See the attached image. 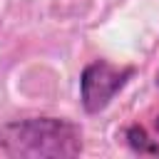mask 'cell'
<instances>
[{"mask_svg":"<svg viewBox=\"0 0 159 159\" xmlns=\"http://www.w3.org/2000/svg\"><path fill=\"white\" fill-rule=\"evenodd\" d=\"M157 84H159V72H157Z\"/></svg>","mask_w":159,"mask_h":159,"instance_id":"5b68a950","label":"cell"},{"mask_svg":"<svg viewBox=\"0 0 159 159\" xmlns=\"http://www.w3.org/2000/svg\"><path fill=\"white\" fill-rule=\"evenodd\" d=\"M0 149L27 159H70L82 152V129L62 117H32L0 127Z\"/></svg>","mask_w":159,"mask_h":159,"instance_id":"6da1fadb","label":"cell"},{"mask_svg":"<svg viewBox=\"0 0 159 159\" xmlns=\"http://www.w3.org/2000/svg\"><path fill=\"white\" fill-rule=\"evenodd\" d=\"M124 139H127L129 149H132V152H137V154H159V144H157V142H152V139H149V134L144 132V127H139V124L127 127Z\"/></svg>","mask_w":159,"mask_h":159,"instance_id":"3957f363","label":"cell"},{"mask_svg":"<svg viewBox=\"0 0 159 159\" xmlns=\"http://www.w3.org/2000/svg\"><path fill=\"white\" fill-rule=\"evenodd\" d=\"M132 75H134V67H114L107 60L89 62L82 70V77H80V99H82V107L89 114L102 112L114 99V94L132 80Z\"/></svg>","mask_w":159,"mask_h":159,"instance_id":"7a4b0ae2","label":"cell"},{"mask_svg":"<svg viewBox=\"0 0 159 159\" xmlns=\"http://www.w3.org/2000/svg\"><path fill=\"white\" fill-rule=\"evenodd\" d=\"M157 129H159V117H157Z\"/></svg>","mask_w":159,"mask_h":159,"instance_id":"277c9868","label":"cell"}]
</instances>
